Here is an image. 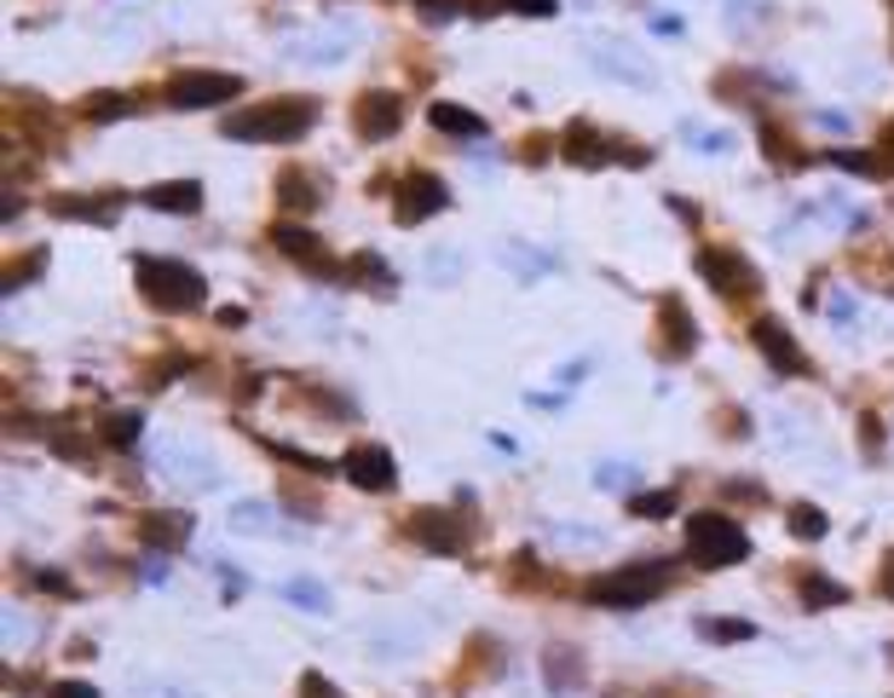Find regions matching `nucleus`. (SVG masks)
Listing matches in <instances>:
<instances>
[{
	"label": "nucleus",
	"mask_w": 894,
	"mask_h": 698,
	"mask_svg": "<svg viewBox=\"0 0 894 698\" xmlns=\"http://www.w3.org/2000/svg\"><path fill=\"white\" fill-rule=\"evenodd\" d=\"M277 191H284V202H289V209H318V186H312V179H306L300 168H289V173H277Z\"/></svg>",
	"instance_id": "aec40b11"
},
{
	"label": "nucleus",
	"mask_w": 894,
	"mask_h": 698,
	"mask_svg": "<svg viewBox=\"0 0 894 698\" xmlns=\"http://www.w3.org/2000/svg\"><path fill=\"white\" fill-rule=\"evenodd\" d=\"M611 150H618V145H606V139L595 134V127H583V121L566 127V162H577V168H600V162L611 157Z\"/></svg>",
	"instance_id": "2eb2a0df"
},
{
	"label": "nucleus",
	"mask_w": 894,
	"mask_h": 698,
	"mask_svg": "<svg viewBox=\"0 0 894 698\" xmlns=\"http://www.w3.org/2000/svg\"><path fill=\"white\" fill-rule=\"evenodd\" d=\"M802 594H808L813 606H837V601H849V589L831 583V578H802Z\"/></svg>",
	"instance_id": "393cba45"
},
{
	"label": "nucleus",
	"mask_w": 894,
	"mask_h": 698,
	"mask_svg": "<svg viewBox=\"0 0 894 698\" xmlns=\"http://www.w3.org/2000/svg\"><path fill=\"white\" fill-rule=\"evenodd\" d=\"M145 202H150V209H162V214H196L202 209V186H196V179H168V186H150Z\"/></svg>",
	"instance_id": "4468645a"
},
{
	"label": "nucleus",
	"mask_w": 894,
	"mask_h": 698,
	"mask_svg": "<svg viewBox=\"0 0 894 698\" xmlns=\"http://www.w3.org/2000/svg\"><path fill=\"white\" fill-rule=\"evenodd\" d=\"M710 641H751L756 635V624H745V617H704L699 624Z\"/></svg>",
	"instance_id": "b1692460"
},
{
	"label": "nucleus",
	"mask_w": 894,
	"mask_h": 698,
	"mask_svg": "<svg viewBox=\"0 0 894 698\" xmlns=\"http://www.w3.org/2000/svg\"><path fill=\"white\" fill-rule=\"evenodd\" d=\"M629 514H641V520H663V514H675V490H641V497H629Z\"/></svg>",
	"instance_id": "4be33fe9"
},
{
	"label": "nucleus",
	"mask_w": 894,
	"mask_h": 698,
	"mask_svg": "<svg viewBox=\"0 0 894 698\" xmlns=\"http://www.w3.org/2000/svg\"><path fill=\"white\" fill-rule=\"evenodd\" d=\"M883 589H888V594H894V560H888V572H883Z\"/></svg>",
	"instance_id": "4c0bfd02"
},
{
	"label": "nucleus",
	"mask_w": 894,
	"mask_h": 698,
	"mask_svg": "<svg viewBox=\"0 0 894 698\" xmlns=\"http://www.w3.org/2000/svg\"><path fill=\"white\" fill-rule=\"evenodd\" d=\"M508 12H520V18H554L560 12V0H502Z\"/></svg>",
	"instance_id": "c756f323"
},
{
	"label": "nucleus",
	"mask_w": 894,
	"mask_h": 698,
	"mask_svg": "<svg viewBox=\"0 0 894 698\" xmlns=\"http://www.w3.org/2000/svg\"><path fill=\"white\" fill-rule=\"evenodd\" d=\"M139 289L150 306H162V313H191L202 306V277L185 266V261H139Z\"/></svg>",
	"instance_id": "f03ea898"
},
{
	"label": "nucleus",
	"mask_w": 894,
	"mask_h": 698,
	"mask_svg": "<svg viewBox=\"0 0 894 698\" xmlns=\"http://www.w3.org/2000/svg\"><path fill=\"white\" fill-rule=\"evenodd\" d=\"M41 266H46V254H30V261H23V266H12V272H7V289H18V283H30V277H35Z\"/></svg>",
	"instance_id": "2f4dec72"
},
{
	"label": "nucleus",
	"mask_w": 894,
	"mask_h": 698,
	"mask_svg": "<svg viewBox=\"0 0 894 698\" xmlns=\"http://www.w3.org/2000/svg\"><path fill=\"white\" fill-rule=\"evenodd\" d=\"M272 243L277 248H284L289 254V261H300L306 272H312V277H341V266L336 261H329V254L318 248V237H312V231H306V225H295V220H284V225H272Z\"/></svg>",
	"instance_id": "1a4fd4ad"
},
{
	"label": "nucleus",
	"mask_w": 894,
	"mask_h": 698,
	"mask_svg": "<svg viewBox=\"0 0 894 698\" xmlns=\"http://www.w3.org/2000/svg\"><path fill=\"white\" fill-rule=\"evenodd\" d=\"M445 179H433V173H404L398 179V202H393V214L398 225H422L427 214H439L445 209Z\"/></svg>",
	"instance_id": "423d86ee"
},
{
	"label": "nucleus",
	"mask_w": 894,
	"mask_h": 698,
	"mask_svg": "<svg viewBox=\"0 0 894 698\" xmlns=\"http://www.w3.org/2000/svg\"><path fill=\"white\" fill-rule=\"evenodd\" d=\"M289 594H295V601H300V606H312V612H323V606H329L318 583H289Z\"/></svg>",
	"instance_id": "7c9ffc66"
},
{
	"label": "nucleus",
	"mask_w": 894,
	"mask_h": 698,
	"mask_svg": "<svg viewBox=\"0 0 894 698\" xmlns=\"http://www.w3.org/2000/svg\"><path fill=\"white\" fill-rule=\"evenodd\" d=\"M658 329H663V352H670V358H687V352L699 347V324H693V313H687V306H681L675 295L663 300V318H658Z\"/></svg>",
	"instance_id": "ddd939ff"
},
{
	"label": "nucleus",
	"mask_w": 894,
	"mask_h": 698,
	"mask_svg": "<svg viewBox=\"0 0 894 698\" xmlns=\"http://www.w3.org/2000/svg\"><path fill=\"white\" fill-rule=\"evenodd\" d=\"M232 526H237V531H266V526H272V508H266V503H237V508H232Z\"/></svg>",
	"instance_id": "bb28decb"
},
{
	"label": "nucleus",
	"mask_w": 894,
	"mask_h": 698,
	"mask_svg": "<svg viewBox=\"0 0 894 698\" xmlns=\"http://www.w3.org/2000/svg\"><path fill=\"white\" fill-rule=\"evenodd\" d=\"M243 82L237 75H220V70H179L173 82L162 87V98L173 110H202V105H225V98H237Z\"/></svg>",
	"instance_id": "39448f33"
},
{
	"label": "nucleus",
	"mask_w": 894,
	"mask_h": 698,
	"mask_svg": "<svg viewBox=\"0 0 894 698\" xmlns=\"http://www.w3.org/2000/svg\"><path fill=\"white\" fill-rule=\"evenodd\" d=\"M127 110H134V98H127V93H93L87 105H82L87 121H121Z\"/></svg>",
	"instance_id": "412c9836"
},
{
	"label": "nucleus",
	"mask_w": 894,
	"mask_h": 698,
	"mask_svg": "<svg viewBox=\"0 0 894 698\" xmlns=\"http://www.w3.org/2000/svg\"><path fill=\"white\" fill-rule=\"evenodd\" d=\"M225 329H237V324H248V313H243V306H220V313H214Z\"/></svg>",
	"instance_id": "f704fd0d"
},
{
	"label": "nucleus",
	"mask_w": 894,
	"mask_h": 698,
	"mask_svg": "<svg viewBox=\"0 0 894 698\" xmlns=\"http://www.w3.org/2000/svg\"><path fill=\"white\" fill-rule=\"evenodd\" d=\"M416 537L427 542V549L433 554H462L468 549V526L462 520H456V514H416Z\"/></svg>",
	"instance_id": "f8f14e48"
},
{
	"label": "nucleus",
	"mask_w": 894,
	"mask_h": 698,
	"mask_svg": "<svg viewBox=\"0 0 894 698\" xmlns=\"http://www.w3.org/2000/svg\"><path fill=\"white\" fill-rule=\"evenodd\" d=\"M883 145H888V150H894V127H888V134H883Z\"/></svg>",
	"instance_id": "58836bf2"
},
{
	"label": "nucleus",
	"mask_w": 894,
	"mask_h": 698,
	"mask_svg": "<svg viewBox=\"0 0 894 698\" xmlns=\"http://www.w3.org/2000/svg\"><path fill=\"white\" fill-rule=\"evenodd\" d=\"M185 537H191L185 514H150V520H145V542H150V549H179Z\"/></svg>",
	"instance_id": "f3484780"
},
{
	"label": "nucleus",
	"mask_w": 894,
	"mask_h": 698,
	"mask_svg": "<svg viewBox=\"0 0 894 698\" xmlns=\"http://www.w3.org/2000/svg\"><path fill=\"white\" fill-rule=\"evenodd\" d=\"M53 451H58V456H87V445H82V438H64V433L53 438Z\"/></svg>",
	"instance_id": "c9c22d12"
},
{
	"label": "nucleus",
	"mask_w": 894,
	"mask_h": 698,
	"mask_svg": "<svg viewBox=\"0 0 894 698\" xmlns=\"http://www.w3.org/2000/svg\"><path fill=\"white\" fill-rule=\"evenodd\" d=\"M831 168H849V173H865V179L883 173V162L865 157V150H831Z\"/></svg>",
	"instance_id": "a878e982"
},
{
	"label": "nucleus",
	"mask_w": 894,
	"mask_h": 698,
	"mask_svg": "<svg viewBox=\"0 0 894 698\" xmlns=\"http://www.w3.org/2000/svg\"><path fill=\"white\" fill-rule=\"evenodd\" d=\"M751 335H756V347H762V358L779 370V376H797V370H808V358L790 347V335H785V324L779 318H756L751 324Z\"/></svg>",
	"instance_id": "9b49d317"
},
{
	"label": "nucleus",
	"mask_w": 894,
	"mask_h": 698,
	"mask_svg": "<svg viewBox=\"0 0 894 698\" xmlns=\"http://www.w3.org/2000/svg\"><path fill=\"white\" fill-rule=\"evenodd\" d=\"M790 531L808 537V542H820L826 537V514L813 508V503H797V508H790Z\"/></svg>",
	"instance_id": "5701e85b"
},
{
	"label": "nucleus",
	"mask_w": 894,
	"mask_h": 698,
	"mask_svg": "<svg viewBox=\"0 0 894 698\" xmlns=\"http://www.w3.org/2000/svg\"><path fill=\"white\" fill-rule=\"evenodd\" d=\"M347 272H352V277H364L375 295H393V266L381 261V254H370V248H364V254H352V266H347Z\"/></svg>",
	"instance_id": "6ab92c4d"
},
{
	"label": "nucleus",
	"mask_w": 894,
	"mask_h": 698,
	"mask_svg": "<svg viewBox=\"0 0 894 698\" xmlns=\"http://www.w3.org/2000/svg\"><path fill=\"white\" fill-rule=\"evenodd\" d=\"M341 474L358 485V490H393L398 485V462L381 451V445H352L341 456Z\"/></svg>",
	"instance_id": "0eeeda50"
},
{
	"label": "nucleus",
	"mask_w": 894,
	"mask_h": 698,
	"mask_svg": "<svg viewBox=\"0 0 894 698\" xmlns=\"http://www.w3.org/2000/svg\"><path fill=\"white\" fill-rule=\"evenodd\" d=\"M699 277L710 283L715 295H745L751 283H756V272L738 261L733 248H699Z\"/></svg>",
	"instance_id": "9d476101"
},
{
	"label": "nucleus",
	"mask_w": 894,
	"mask_h": 698,
	"mask_svg": "<svg viewBox=\"0 0 894 698\" xmlns=\"http://www.w3.org/2000/svg\"><path fill=\"white\" fill-rule=\"evenodd\" d=\"M46 698H98V687H87V681H58Z\"/></svg>",
	"instance_id": "473e14b6"
},
{
	"label": "nucleus",
	"mask_w": 894,
	"mask_h": 698,
	"mask_svg": "<svg viewBox=\"0 0 894 698\" xmlns=\"http://www.w3.org/2000/svg\"><path fill=\"white\" fill-rule=\"evenodd\" d=\"M549 681L566 692V687H577V664H566V653H549Z\"/></svg>",
	"instance_id": "c85d7f7f"
},
{
	"label": "nucleus",
	"mask_w": 894,
	"mask_h": 698,
	"mask_svg": "<svg viewBox=\"0 0 894 698\" xmlns=\"http://www.w3.org/2000/svg\"><path fill=\"white\" fill-rule=\"evenodd\" d=\"M53 214H58V220L70 214V220H98V225H110V220H116V197H110V202H87V197H53Z\"/></svg>",
	"instance_id": "a211bd4d"
},
{
	"label": "nucleus",
	"mask_w": 894,
	"mask_h": 698,
	"mask_svg": "<svg viewBox=\"0 0 894 698\" xmlns=\"http://www.w3.org/2000/svg\"><path fill=\"white\" fill-rule=\"evenodd\" d=\"M398 121H404V110H398L393 93H364V98L352 105V127H358V139H370V145L393 139Z\"/></svg>",
	"instance_id": "6e6552de"
},
{
	"label": "nucleus",
	"mask_w": 894,
	"mask_h": 698,
	"mask_svg": "<svg viewBox=\"0 0 894 698\" xmlns=\"http://www.w3.org/2000/svg\"><path fill=\"white\" fill-rule=\"evenodd\" d=\"M41 589H46V594H70V578H58V572H41Z\"/></svg>",
	"instance_id": "e433bc0d"
},
{
	"label": "nucleus",
	"mask_w": 894,
	"mask_h": 698,
	"mask_svg": "<svg viewBox=\"0 0 894 698\" xmlns=\"http://www.w3.org/2000/svg\"><path fill=\"white\" fill-rule=\"evenodd\" d=\"M318 121V105L312 98H266V105H248L237 116H225V139H248V145H284V139H300L306 127Z\"/></svg>",
	"instance_id": "f257e3e1"
},
{
	"label": "nucleus",
	"mask_w": 894,
	"mask_h": 698,
	"mask_svg": "<svg viewBox=\"0 0 894 698\" xmlns=\"http://www.w3.org/2000/svg\"><path fill=\"white\" fill-rule=\"evenodd\" d=\"M687 554L699 565H738L751 554V537L738 531V520H727V514H693V520H687Z\"/></svg>",
	"instance_id": "7ed1b4c3"
},
{
	"label": "nucleus",
	"mask_w": 894,
	"mask_h": 698,
	"mask_svg": "<svg viewBox=\"0 0 894 698\" xmlns=\"http://www.w3.org/2000/svg\"><path fill=\"white\" fill-rule=\"evenodd\" d=\"M663 583H670V572H663V565H652V560H647V565H618V572H606V578L589 583V601H595V606H618V612H629V606L658 601Z\"/></svg>",
	"instance_id": "20e7f679"
},
{
	"label": "nucleus",
	"mask_w": 894,
	"mask_h": 698,
	"mask_svg": "<svg viewBox=\"0 0 894 698\" xmlns=\"http://www.w3.org/2000/svg\"><path fill=\"white\" fill-rule=\"evenodd\" d=\"M300 698H336V692H329L323 676H306V681H300Z\"/></svg>",
	"instance_id": "72a5a7b5"
},
{
	"label": "nucleus",
	"mask_w": 894,
	"mask_h": 698,
	"mask_svg": "<svg viewBox=\"0 0 894 698\" xmlns=\"http://www.w3.org/2000/svg\"><path fill=\"white\" fill-rule=\"evenodd\" d=\"M427 121L439 127V134H450V139H479V134H485V121H479L473 110L445 105V98H439V105H427Z\"/></svg>",
	"instance_id": "dca6fc26"
},
{
	"label": "nucleus",
	"mask_w": 894,
	"mask_h": 698,
	"mask_svg": "<svg viewBox=\"0 0 894 698\" xmlns=\"http://www.w3.org/2000/svg\"><path fill=\"white\" fill-rule=\"evenodd\" d=\"M105 438H110V445H134V438H139V416H134V410L110 416V422H105Z\"/></svg>",
	"instance_id": "cd10ccee"
}]
</instances>
